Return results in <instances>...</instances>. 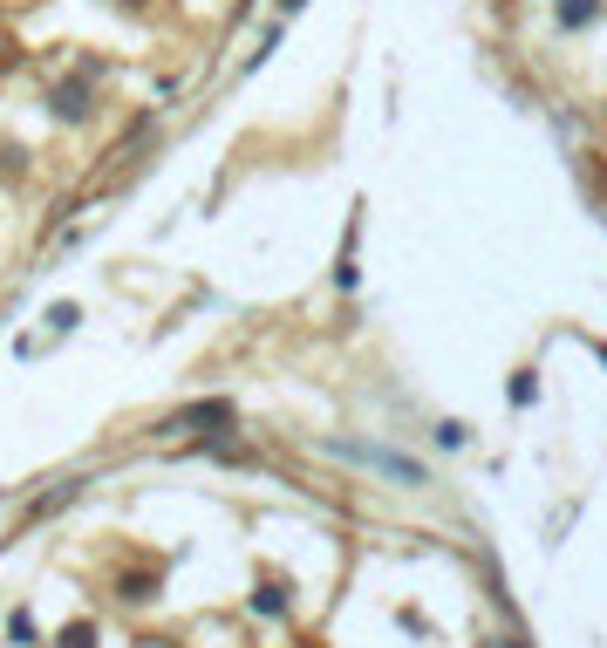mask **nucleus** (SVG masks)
Masks as SVG:
<instances>
[{
	"label": "nucleus",
	"instance_id": "nucleus-1",
	"mask_svg": "<svg viewBox=\"0 0 607 648\" xmlns=\"http://www.w3.org/2000/svg\"><path fill=\"white\" fill-rule=\"evenodd\" d=\"M321 451H328V458L362 464V471H376V478H396V485H410V492H417L423 478H430L417 458H403V451H389V444H362V437H328Z\"/></svg>",
	"mask_w": 607,
	"mask_h": 648
},
{
	"label": "nucleus",
	"instance_id": "nucleus-2",
	"mask_svg": "<svg viewBox=\"0 0 607 648\" xmlns=\"http://www.w3.org/2000/svg\"><path fill=\"white\" fill-rule=\"evenodd\" d=\"M232 423H239V410H232L226 396H205V403H185V410H171V417L157 423V430H164V437H205V444H212V437H226Z\"/></svg>",
	"mask_w": 607,
	"mask_h": 648
},
{
	"label": "nucleus",
	"instance_id": "nucleus-3",
	"mask_svg": "<svg viewBox=\"0 0 607 648\" xmlns=\"http://www.w3.org/2000/svg\"><path fill=\"white\" fill-rule=\"evenodd\" d=\"M287 608H294V587H287L280 573H266L260 587H253V614H266V621H280Z\"/></svg>",
	"mask_w": 607,
	"mask_h": 648
},
{
	"label": "nucleus",
	"instance_id": "nucleus-4",
	"mask_svg": "<svg viewBox=\"0 0 607 648\" xmlns=\"http://www.w3.org/2000/svg\"><path fill=\"white\" fill-rule=\"evenodd\" d=\"M607 14V0H553V21L567 28V35H580V28H594Z\"/></svg>",
	"mask_w": 607,
	"mask_h": 648
},
{
	"label": "nucleus",
	"instance_id": "nucleus-5",
	"mask_svg": "<svg viewBox=\"0 0 607 648\" xmlns=\"http://www.w3.org/2000/svg\"><path fill=\"white\" fill-rule=\"evenodd\" d=\"M55 116H62V123H82V116H89V82H62V89H55Z\"/></svg>",
	"mask_w": 607,
	"mask_h": 648
},
{
	"label": "nucleus",
	"instance_id": "nucleus-6",
	"mask_svg": "<svg viewBox=\"0 0 607 648\" xmlns=\"http://www.w3.org/2000/svg\"><path fill=\"white\" fill-rule=\"evenodd\" d=\"M505 396H512V410H532V403H539V369H512Z\"/></svg>",
	"mask_w": 607,
	"mask_h": 648
},
{
	"label": "nucleus",
	"instance_id": "nucleus-7",
	"mask_svg": "<svg viewBox=\"0 0 607 648\" xmlns=\"http://www.w3.org/2000/svg\"><path fill=\"white\" fill-rule=\"evenodd\" d=\"M76 492H82V485H55L48 498H35V505H28V519H48V512H62V505H69Z\"/></svg>",
	"mask_w": 607,
	"mask_h": 648
},
{
	"label": "nucleus",
	"instance_id": "nucleus-8",
	"mask_svg": "<svg viewBox=\"0 0 607 648\" xmlns=\"http://www.w3.org/2000/svg\"><path fill=\"white\" fill-rule=\"evenodd\" d=\"M437 444H444V451H464V444H471V430H464L457 417H444V423H437Z\"/></svg>",
	"mask_w": 607,
	"mask_h": 648
},
{
	"label": "nucleus",
	"instance_id": "nucleus-9",
	"mask_svg": "<svg viewBox=\"0 0 607 648\" xmlns=\"http://www.w3.org/2000/svg\"><path fill=\"white\" fill-rule=\"evenodd\" d=\"M62 648H96V621H69V628H62Z\"/></svg>",
	"mask_w": 607,
	"mask_h": 648
},
{
	"label": "nucleus",
	"instance_id": "nucleus-10",
	"mask_svg": "<svg viewBox=\"0 0 607 648\" xmlns=\"http://www.w3.org/2000/svg\"><path fill=\"white\" fill-rule=\"evenodd\" d=\"M157 573H123V601H151Z\"/></svg>",
	"mask_w": 607,
	"mask_h": 648
},
{
	"label": "nucleus",
	"instance_id": "nucleus-11",
	"mask_svg": "<svg viewBox=\"0 0 607 648\" xmlns=\"http://www.w3.org/2000/svg\"><path fill=\"white\" fill-rule=\"evenodd\" d=\"M82 314H76V301H62V307H48V328H55V335H69V328H76Z\"/></svg>",
	"mask_w": 607,
	"mask_h": 648
},
{
	"label": "nucleus",
	"instance_id": "nucleus-12",
	"mask_svg": "<svg viewBox=\"0 0 607 648\" xmlns=\"http://www.w3.org/2000/svg\"><path fill=\"white\" fill-rule=\"evenodd\" d=\"M301 7H307V0H280V21H287V14H301Z\"/></svg>",
	"mask_w": 607,
	"mask_h": 648
}]
</instances>
